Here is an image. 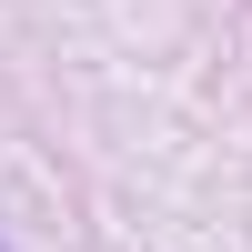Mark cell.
I'll return each mask as SVG.
<instances>
[{"label":"cell","instance_id":"obj_1","mask_svg":"<svg viewBox=\"0 0 252 252\" xmlns=\"http://www.w3.org/2000/svg\"><path fill=\"white\" fill-rule=\"evenodd\" d=\"M0 252H10V242H0Z\"/></svg>","mask_w":252,"mask_h":252}]
</instances>
